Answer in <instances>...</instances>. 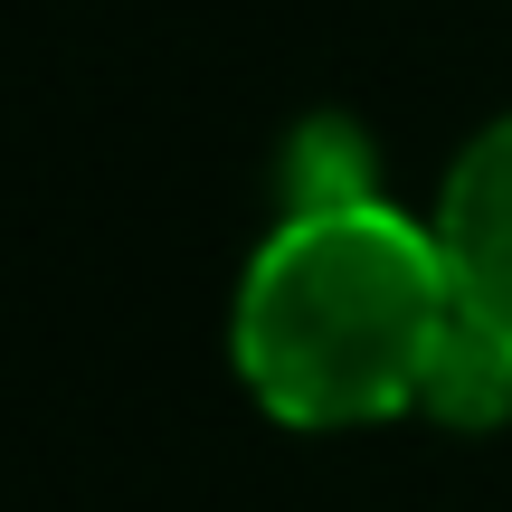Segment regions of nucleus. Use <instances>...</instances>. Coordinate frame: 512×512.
I'll list each match as a JSON object with an SVG mask.
<instances>
[{
	"label": "nucleus",
	"mask_w": 512,
	"mask_h": 512,
	"mask_svg": "<svg viewBox=\"0 0 512 512\" xmlns=\"http://www.w3.org/2000/svg\"><path fill=\"white\" fill-rule=\"evenodd\" d=\"M456 285L437 228L389 200L294 209L238 285V370L294 427H370L427 389Z\"/></svg>",
	"instance_id": "1"
},
{
	"label": "nucleus",
	"mask_w": 512,
	"mask_h": 512,
	"mask_svg": "<svg viewBox=\"0 0 512 512\" xmlns=\"http://www.w3.org/2000/svg\"><path fill=\"white\" fill-rule=\"evenodd\" d=\"M437 256H446V285H456V313L512 351V114L494 133H475L465 162L446 171Z\"/></svg>",
	"instance_id": "2"
},
{
	"label": "nucleus",
	"mask_w": 512,
	"mask_h": 512,
	"mask_svg": "<svg viewBox=\"0 0 512 512\" xmlns=\"http://www.w3.org/2000/svg\"><path fill=\"white\" fill-rule=\"evenodd\" d=\"M418 408H437L446 427H494V418H512V351L456 313L446 342H437V361H427Z\"/></svg>",
	"instance_id": "3"
},
{
	"label": "nucleus",
	"mask_w": 512,
	"mask_h": 512,
	"mask_svg": "<svg viewBox=\"0 0 512 512\" xmlns=\"http://www.w3.org/2000/svg\"><path fill=\"white\" fill-rule=\"evenodd\" d=\"M351 200H380L370 190V143L351 124H313L294 143V171H285V219L294 209H351Z\"/></svg>",
	"instance_id": "4"
}]
</instances>
